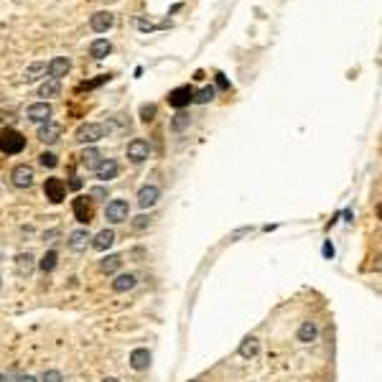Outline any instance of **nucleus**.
Instances as JSON below:
<instances>
[{"mask_svg": "<svg viewBox=\"0 0 382 382\" xmlns=\"http://www.w3.org/2000/svg\"><path fill=\"white\" fill-rule=\"evenodd\" d=\"M23 148H26V138H23L18 130L6 128L3 133H0V153H6V155H18Z\"/></svg>", "mask_w": 382, "mask_h": 382, "instance_id": "obj_1", "label": "nucleus"}, {"mask_svg": "<svg viewBox=\"0 0 382 382\" xmlns=\"http://www.w3.org/2000/svg\"><path fill=\"white\" fill-rule=\"evenodd\" d=\"M191 102H194V89H191L188 84H181V87H176V89L168 92V105L176 107V110H183Z\"/></svg>", "mask_w": 382, "mask_h": 382, "instance_id": "obj_2", "label": "nucleus"}, {"mask_svg": "<svg viewBox=\"0 0 382 382\" xmlns=\"http://www.w3.org/2000/svg\"><path fill=\"white\" fill-rule=\"evenodd\" d=\"M128 214H130V204H128L125 199H112V202L107 204V209H105V217H107V222H112V225L125 222Z\"/></svg>", "mask_w": 382, "mask_h": 382, "instance_id": "obj_3", "label": "nucleus"}, {"mask_svg": "<svg viewBox=\"0 0 382 382\" xmlns=\"http://www.w3.org/2000/svg\"><path fill=\"white\" fill-rule=\"evenodd\" d=\"M44 194H46V199H49L51 204H59V202H64V197H67V183H64L61 178L51 176V178H46V183H44Z\"/></svg>", "mask_w": 382, "mask_h": 382, "instance_id": "obj_4", "label": "nucleus"}, {"mask_svg": "<svg viewBox=\"0 0 382 382\" xmlns=\"http://www.w3.org/2000/svg\"><path fill=\"white\" fill-rule=\"evenodd\" d=\"M102 138H105V128L97 125V122H87V125H82V128L74 133V140H77V143H97V140H102Z\"/></svg>", "mask_w": 382, "mask_h": 382, "instance_id": "obj_5", "label": "nucleus"}, {"mask_svg": "<svg viewBox=\"0 0 382 382\" xmlns=\"http://www.w3.org/2000/svg\"><path fill=\"white\" fill-rule=\"evenodd\" d=\"M148 155H150V145H148V140L135 138V140H130V143H128V158H130L133 163H143Z\"/></svg>", "mask_w": 382, "mask_h": 382, "instance_id": "obj_6", "label": "nucleus"}, {"mask_svg": "<svg viewBox=\"0 0 382 382\" xmlns=\"http://www.w3.org/2000/svg\"><path fill=\"white\" fill-rule=\"evenodd\" d=\"M69 69H72V61H69L67 56H54V59L46 64V74H49L51 79H61V77H67V74H69Z\"/></svg>", "mask_w": 382, "mask_h": 382, "instance_id": "obj_7", "label": "nucleus"}, {"mask_svg": "<svg viewBox=\"0 0 382 382\" xmlns=\"http://www.w3.org/2000/svg\"><path fill=\"white\" fill-rule=\"evenodd\" d=\"M74 217H77L79 225H89V222H92L94 212H92V204H89L87 197H77V199H74Z\"/></svg>", "mask_w": 382, "mask_h": 382, "instance_id": "obj_8", "label": "nucleus"}, {"mask_svg": "<svg viewBox=\"0 0 382 382\" xmlns=\"http://www.w3.org/2000/svg\"><path fill=\"white\" fill-rule=\"evenodd\" d=\"M26 117L31 122H49L51 117V105L49 102H34L28 110H26Z\"/></svg>", "mask_w": 382, "mask_h": 382, "instance_id": "obj_9", "label": "nucleus"}, {"mask_svg": "<svg viewBox=\"0 0 382 382\" xmlns=\"http://www.w3.org/2000/svg\"><path fill=\"white\" fill-rule=\"evenodd\" d=\"M11 178L18 188H28V186H34V168L31 166H16Z\"/></svg>", "mask_w": 382, "mask_h": 382, "instance_id": "obj_10", "label": "nucleus"}, {"mask_svg": "<svg viewBox=\"0 0 382 382\" xmlns=\"http://www.w3.org/2000/svg\"><path fill=\"white\" fill-rule=\"evenodd\" d=\"M158 197H161V188H158L155 183H148V186H143V188L138 191V204H140L143 209H148V207H153V204L158 202Z\"/></svg>", "mask_w": 382, "mask_h": 382, "instance_id": "obj_11", "label": "nucleus"}, {"mask_svg": "<svg viewBox=\"0 0 382 382\" xmlns=\"http://www.w3.org/2000/svg\"><path fill=\"white\" fill-rule=\"evenodd\" d=\"M112 23H115L112 13H105V11H100V13H94V16L89 18V26H92L94 34H105L107 28H112Z\"/></svg>", "mask_w": 382, "mask_h": 382, "instance_id": "obj_12", "label": "nucleus"}, {"mask_svg": "<svg viewBox=\"0 0 382 382\" xmlns=\"http://www.w3.org/2000/svg\"><path fill=\"white\" fill-rule=\"evenodd\" d=\"M89 232L87 230H74L72 235H69V250L72 252H84L87 250V245H89Z\"/></svg>", "mask_w": 382, "mask_h": 382, "instance_id": "obj_13", "label": "nucleus"}, {"mask_svg": "<svg viewBox=\"0 0 382 382\" xmlns=\"http://www.w3.org/2000/svg\"><path fill=\"white\" fill-rule=\"evenodd\" d=\"M94 173H97L100 181H110V178H115V176L120 173V166H117V161L107 158V161H102V163L94 168Z\"/></svg>", "mask_w": 382, "mask_h": 382, "instance_id": "obj_14", "label": "nucleus"}, {"mask_svg": "<svg viewBox=\"0 0 382 382\" xmlns=\"http://www.w3.org/2000/svg\"><path fill=\"white\" fill-rule=\"evenodd\" d=\"M112 54V44L107 41V39H94L92 44H89V56L92 59H105V56H110Z\"/></svg>", "mask_w": 382, "mask_h": 382, "instance_id": "obj_15", "label": "nucleus"}, {"mask_svg": "<svg viewBox=\"0 0 382 382\" xmlns=\"http://www.w3.org/2000/svg\"><path fill=\"white\" fill-rule=\"evenodd\" d=\"M135 283H138V278H135L133 273H122V275H117V278L112 280V291H115V293H128V291L135 288Z\"/></svg>", "mask_w": 382, "mask_h": 382, "instance_id": "obj_16", "label": "nucleus"}, {"mask_svg": "<svg viewBox=\"0 0 382 382\" xmlns=\"http://www.w3.org/2000/svg\"><path fill=\"white\" fill-rule=\"evenodd\" d=\"M59 135H61V125H56V122H51V120H49L44 128H39V140H44V143H56Z\"/></svg>", "mask_w": 382, "mask_h": 382, "instance_id": "obj_17", "label": "nucleus"}, {"mask_svg": "<svg viewBox=\"0 0 382 382\" xmlns=\"http://www.w3.org/2000/svg\"><path fill=\"white\" fill-rule=\"evenodd\" d=\"M79 163H82L84 168L94 171V168L102 163V153H100L97 148H87V150H82V155H79Z\"/></svg>", "mask_w": 382, "mask_h": 382, "instance_id": "obj_18", "label": "nucleus"}, {"mask_svg": "<svg viewBox=\"0 0 382 382\" xmlns=\"http://www.w3.org/2000/svg\"><path fill=\"white\" fill-rule=\"evenodd\" d=\"M112 242H115V232H112V230H102V232H97V235L92 237V247H94L97 252H105Z\"/></svg>", "mask_w": 382, "mask_h": 382, "instance_id": "obj_19", "label": "nucleus"}, {"mask_svg": "<svg viewBox=\"0 0 382 382\" xmlns=\"http://www.w3.org/2000/svg\"><path fill=\"white\" fill-rule=\"evenodd\" d=\"M148 364H150V352H148V349L140 346V349H133V352H130V367H133V369L140 372V369H145Z\"/></svg>", "mask_w": 382, "mask_h": 382, "instance_id": "obj_20", "label": "nucleus"}, {"mask_svg": "<svg viewBox=\"0 0 382 382\" xmlns=\"http://www.w3.org/2000/svg\"><path fill=\"white\" fill-rule=\"evenodd\" d=\"M34 268H36V263H34V255H31V252L16 255V270H18V275H31Z\"/></svg>", "mask_w": 382, "mask_h": 382, "instance_id": "obj_21", "label": "nucleus"}, {"mask_svg": "<svg viewBox=\"0 0 382 382\" xmlns=\"http://www.w3.org/2000/svg\"><path fill=\"white\" fill-rule=\"evenodd\" d=\"M316 336H319V326L313 321H303L301 329H298V341L311 344V341H316Z\"/></svg>", "mask_w": 382, "mask_h": 382, "instance_id": "obj_22", "label": "nucleus"}, {"mask_svg": "<svg viewBox=\"0 0 382 382\" xmlns=\"http://www.w3.org/2000/svg\"><path fill=\"white\" fill-rule=\"evenodd\" d=\"M258 349H260V341H258L255 336H247V339L240 344V357H242V359H250V357L258 354Z\"/></svg>", "mask_w": 382, "mask_h": 382, "instance_id": "obj_23", "label": "nucleus"}, {"mask_svg": "<svg viewBox=\"0 0 382 382\" xmlns=\"http://www.w3.org/2000/svg\"><path fill=\"white\" fill-rule=\"evenodd\" d=\"M59 92H61L59 79H49V82H44V84L39 87V97H56Z\"/></svg>", "mask_w": 382, "mask_h": 382, "instance_id": "obj_24", "label": "nucleus"}, {"mask_svg": "<svg viewBox=\"0 0 382 382\" xmlns=\"http://www.w3.org/2000/svg\"><path fill=\"white\" fill-rule=\"evenodd\" d=\"M44 72H46V64H44V61H36V64L26 67L23 79H26V82H36V79H39V74H44Z\"/></svg>", "mask_w": 382, "mask_h": 382, "instance_id": "obj_25", "label": "nucleus"}, {"mask_svg": "<svg viewBox=\"0 0 382 382\" xmlns=\"http://www.w3.org/2000/svg\"><path fill=\"white\" fill-rule=\"evenodd\" d=\"M56 263H59V255H56L54 250H49V252H46V255L39 260V268H41L44 273H51V270L56 268Z\"/></svg>", "mask_w": 382, "mask_h": 382, "instance_id": "obj_26", "label": "nucleus"}, {"mask_svg": "<svg viewBox=\"0 0 382 382\" xmlns=\"http://www.w3.org/2000/svg\"><path fill=\"white\" fill-rule=\"evenodd\" d=\"M120 265H122V258H120V255H110V258H105V260L100 263V270H102V273H115Z\"/></svg>", "mask_w": 382, "mask_h": 382, "instance_id": "obj_27", "label": "nucleus"}, {"mask_svg": "<svg viewBox=\"0 0 382 382\" xmlns=\"http://www.w3.org/2000/svg\"><path fill=\"white\" fill-rule=\"evenodd\" d=\"M214 94H217V89H214V87H202L199 92H194V102L207 105V102H212V100H214Z\"/></svg>", "mask_w": 382, "mask_h": 382, "instance_id": "obj_28", "label": "nucleus"}, {"mask_svg": "<svg viewBox=\"0 0 382 382\" xmlns=\"http://www.w3.org/2000/svg\"><path fill=\"white\" fill-rule=\"evenodd\" d=\"M188 122H191V117H188L183 110H178L176 117L171 120V128H173V130H183V128H188Z\"/></svg>", "mask_w": 382, "mask_h": 382, "instance_id": "obj_29", "label": "nucleus"}, {"mask_svg": "<svg viewBox=\"0 0 382 382\" xmlns=\"http://www.w3.org/2000/svg\"><path fill=\"white\" fill-rule=\"evenodd\" d=\"M41 382H64V374L59 369H46L41 374Z\"/></svg>", "mask_w": 382, "mask_h": 382, "instance_id": "obj_30", "label": "nucleus"}, {"mask_svg": "<svg viewBox=\"0 0 382 382\" xmlns=\"http://www.w3.org/2000/svg\"><path fill=\"white\" fill-rule=\"evenodd\" d=\"M39 163H41L44 168H54V166L59 163V158H56L54 153H41V155H39Z\"/></svg>", "mask_w": 382, "mask_h": 382, "instance_id": "obj_31", "label": "nucleus"}, {"mask_svg": "<svg viewBox=\"0 0 382 382\" xmlns=\"http://www.w3.org/2000/svg\"><path fill=\"white\" fill-rule=\"evenodd\" d=\"M110 79V74H100L97 79H92V82H84V84H79V89H94V87H100V84H105Z\"/></svg>", "mask_w": 382, "mask_h": 382, "instance_id": "obj_32", "label": "nucleus"}, {"mask_svg": "<svg viewBox=\"0 0 382 382\" xmlns=\"http://www.w3.org/2000/svg\"><path fill=\"white\" fill-rule=\"evenodd\" d=\"M153 115H155V105H143L140 107V117L148 122V120H153Z\"/></svg>", "mask_w": 382, "mask_h": 382, "instance_id": "obj_33", "label": "nucleus"}, {"mask_svg": "<svg viewBox=\"0 0 382 382\" xmlns=\"http://www.w3.org/2000/svg\"><path fill=\"white\" fill-rule=\"evenodd\" d=\"M148 222H150V219H148L145 214H140V217H135V222H133V227H135V230H143V227H148Z\"/></svg>", "mask_w": 382, "mask_h": 382, "instance_id": "obj_34", "label": "nucleus"}, {"mask_svg": "<svg viewBox=\"0 0 382 382\" xmlns=\"http://www.w3.org/2000/svg\"><path fill=\"white\" fill-rule=\"evenodd\" d=\"M69 188H82V178L72 176V181H69Z\"/></svg>", "mask_w": 382, "mask_h": 382, "instance_id": "obj_35", "label": "nucleus"}, {"mask_svg": "<svg viewBox=\"0 0 382 382\" xmlns=\"http://www.w3.org/2000/svg\"><path fill=\"white\" fill-rule=\"evenodd\" d=\"M16 382H39V379H36V377H31V374H21Z\"/></svg>", "mask_w": 382, "mask_h": 382, "instance_id": "obj_36", "label": "nucleus"}, {"mask_svg": "<svg viewBox=\"0 0 382 382\" xmlns=\"http://www.w3.org/2000/svg\"><path fill=\"white\" fill-rule=\"evenodd\" d=\"M105 194H107L105 188H92V191H89V197H105Z\"/></svg>", "mask_w": 382, "mask_h": 382, "instance_id": "obj_37", "label": "nucleus"}, {"mask_svg": "<svg viewBox=\"0 0 382 382\" xmlns=\"http://www.w3.org/2000/svg\"><path fill=\"white\" fill-rule=\"evenodd\" d=\"M217 77H219V87H222V89H230V84H227V79H225V74H217Z\"/></svg>", "mask_w": 382, "mask_h": 382, "instance_id": "obj_38", "label": "nucleus"}, {"mask_svg": "<svg viewBox=\"0 0 382 382\" xmlns=\"http://www.w3.org/2000/svg\"><path fill=\"white\" fill-rule=\"evenodd\" d=\"M56 235H59V232H56V230H51V232H46V235H44V240H49V242H51Z\"/></svg>", "mask_w": 382, "mask_h": 382, "instance_id": "obj_39", "label": "nucleus"}, {"mask_svg": "<svg viewBox=\"0 0 382 382\" xmlns=\"http://www.w3.org/2000/svg\"><path fill=\"white\" fill-rule=\"evenodd\" d=\"M105 382H120V379H112V377H107V379H105Z\"/></svg>", "mask_w": 382, "mask_h": 382, "instance_id": "obj_40", "label": "nucleus"}, {"mask_svg": "<svg viewBox=\"0 0 382 382\" xmlns=\"http://www.w3.org/2000/svg\"><path fill=\"white\" fill-rule=\"evenodd\" d=\"M0 382H6V374H3V372H0Z\"/></svg>", "mask_w": 382, "mask_h": 382, "instance_id": "obj_41", "label": "nucleus"}]
</instances>
